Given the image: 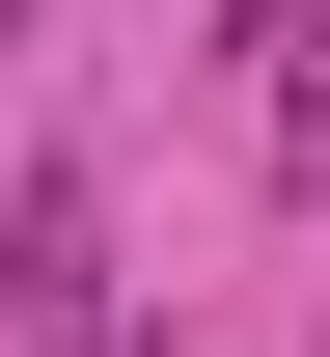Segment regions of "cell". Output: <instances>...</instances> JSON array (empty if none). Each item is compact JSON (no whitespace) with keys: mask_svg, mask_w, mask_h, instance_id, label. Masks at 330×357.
I'll list each match as a JSON object with an SVG mask.
<instances>
[{"mask_svg":"<svg viewBox=\"0 0 330 357\" xmlns=\"http://www.w3.org/2000/svg\"><path fill=\"white\" fill-rule=\"evenodd\" d=\"M83 303H110V220H83V192H28V220H0V330H28V357H110Z\"/></svg>","mask_w":330,"mask_h":357,"instance_id":"1","label":"cell"}]
</instances>
